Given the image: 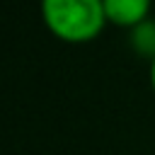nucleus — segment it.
Here are the masks:
<instances>
[{"instance_id": "obj_1", "label": "nucleus", "mask_w": 155, "mask_h": 155, "mask_svg": "<svg viewBox=\"0 0 155 155\" xmlns=\"http://www.w3.org/2000/svg\"><path fill=\"white\" fill-rule=\"evenodd\" d=\"M41 19L65 44H87L107 24L102 0H41Z\"/></svg>"}, {"instance_id": "obj_4", "label": "nucleus", "mask_w": 155, "mask_h": 155, "mask_svg": "<svg viewBox=\"0 0 155 155\" xmlns=\"http://www.w3.org/2000/svg\"><path fill=\"white\" fill-rule=\"evenodd\" d=\"M150 85H153V92H155V58L150 61Z\"/></svg>"}, {"instance_id": "obj_2", "label": "nucleus", "mask_w": 155, "mask_h": 155, "mask_svg": "<svg viewBox=\"0 0 155 155\" xmlns=\"http://www.w3.org/2000/svg\"><path fill=\"white\" fill-rule=\"evenodd\" d=\"M102 5H104V17L109 24L133 29L148 19L153 0H102Z\"/></svg>"}, {"instance_id": "obj_3", "label": "nucleus", "mask_w": 155, "mask_h": 155, "mask_svg": "<svg viewBox=\"0 0 155 155\" xmlns=\"http://www.w3.org/2000/svg\"><path fill=\"white\" fill-rule=\"evenodd\" d=\"M131 46L148 58H155V22L145 19L131 29Z\"/></svg>"}]
</instances>
